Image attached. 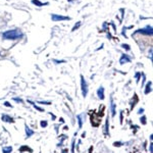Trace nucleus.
I'll return each mask as SVG.
<instances>
[{"label":"nucleus","mask_w":153,"mask_h":153,"mask_svg":"<svg viewBox=\"0 0 153 153\" xmlns=\"http://www.w3.org/2000/svg\"><path fill=\"white\" fill-rule=\"evenodd\" d=\"M2 37L6 40H16L23 37V32L21 30H9L2 34Z\"/></svg>","instance_id":"nucleus-1"},{"label":"nucleus","mask_w":153,"mask_h":153,"mask_svg":"<svg viewBox=\"0 0 153 153\" xmlns=\"http://www.w3.org/2000/svg\"><path fill=\"white\" fill-rule=\"evenodd\" d=\"M110 107H111V114L115 115V104H114V102H113L112 98L110 99Z\"/></svg>","instance_id":"nucleus-7"},{"label":"nucleus","mask_w":153,"mask_h":153,"mask_svg":"<svg viewBox=\"0 0 153 153\" xmlns=\"http://www.w3.org/2000/svg\"><path fill=\"white\" fill-rule=\"evenodd\" d=\"M80 26H81V23H80V22H79V23L76 24V26H75V27H74V28H73V31H76V30L78 29V28H79V27H80Z\"/></svg>","instance_id":"nucleus-14"},{"label":"nucleus","mask_w":153,"mask_h":153,"mask_svg":"<svg viewBox=\"0 0 153 153\" xmlns=\"http://www.w3.org/2000/svg\"><path fill=\"white\" fill-rule=\"evenodd\" d=\"M130 61H131V58L128 55H126V54H124V55H123L122 57H120V65L128 63V62H130Z\"/></svg>","instance_id":"nucleus-5"},{"label":"nucleus","mask_w":153,"mask_h":153,"mask_svg":"<svg viewBox=\"0 0 153 153\" xmlns=\"http://www.w3.org/2000/svg\"><path fill=\"white\" fill-rule=\"evenodd\" d=\"M41 126H42V127H46V126H47V123H46V122H42Z\"/></svg>","instance_id":"nucleus-15"},{"label":"nucleus","mask_w":153,"mask_h":153,"mask_svg":"<svg viewBox=\"0 0 153 153\" xmlns=\"http://www.w3.org/2000/svg\"><path fill=\"white\" fill-rule=\"evenodd\" d=\"M81 85H82V93H83V96L86 97L88 93V86H87V83H86L85 79H84L83 76H81Z\"/></svg>","instance_id":"nucleus-2"},{"label":"nucleus","mask_w":153,"mask_h":153,"mask_svg":"<svg viewBox=\"0 0 153 153\" xmlns=\"http://www.w3.org/2000/svg\"><path fill=\"white\" fill-rule=\"evenodd\" d=\"M53 22H57V21H65V19H70V18L68 16H58V14H52L51 16Z\"/></svg>","instance_id":"nucleus-3"},{"label":"nucleus","mask_w":153,"mask_h":153,"mask_svg":"<svg viewBox=\"0 0 153 153\" xmlns=\"http://www.w3.org/2000/svg\"><path fill=\"white\" fill-rule=\"evenodd\" d=\"M78 120H79V128H82V123H83V120H82V115H78Z\"/></svg>","instance_id":"nucleus-12"},{"label":"nucleus","mask_w":153,"mask_h":153,"mask_svg":"<svg viewBox=\"0 0 153 153\" xmlns=\"http://www.w3.org/2000/svg\"><path fill=\"white\" fill-rule=\"evenodd\" d=\"M97 95H98V97H99L101 100L104 99V88L100 87L99 89H98V90H97Z\"/></svg>","instance_id":"nucleus-6"},{"label":"nucleus","mask_w":153,"mask_h":153,"mask_svg":"<svg viewBox=\"0 0 153 153\" xmlns=\"http://www.w3.org/2000/svg\"><path fill=\"white\" fill-rule=\"evenodd\" d=\"M150 87H151V82H149V83L147 84V87H146L147 89L145 90V94H148V93H149L150 91H151V89H150Z\"/></svg>","instance_id":"nucleus-10"},{"label":"nucleus","mask_w":153,"mask_h":153,"mask_svg":"<svg viewBox=\"0 0 153 153\" xmlns=\"http://www.w3.org/2000/svg\"><path fill=\"white\" fill-rule=\"evenodd\" d=\"M2 151H3V153H10L12 151V148L11 147H3Z\"/></svg>","instance_id":"nucleus-9"},{"label":"nucleus","mask_w":153,"mask_h":153,"mask_svg":"<svg viewBox=\"0 0 153 153\" xmlns=\"http://www.w3.org/2000/svg\"><path fill=\"white\" fill-rule=\"evenodd\" d=\"M2 120H5V122H12V118L7 117V115H3V117H2Z\"/></svg>","instance_id":"nucleus-11"},{"label":"nucleus","mask_w":153,"mask_h":153,"mask_svg":"<svg viewBox=\"0 0 153 153\" xmlns=\"http://www.w3.org/2000/svg\"><path fill=\"white\" fill-rule=\"evenodd\" d=\"M150 153H152V144H150Z\"/></svg>","instance_id":"nucleus-16"},{"label":"nucleus","mask_w":153,"mask_h":153,"mask_svg":"<svg viewBox=\"0 0 153 153\" xmlns=\"http://www.w3.org/2000/svg\"><path fill=\"white\" fill-rule=\"evenodd\" d=\"M33 2L34 4H36V5H38V6H43L44 5V3H41L40 1H38V0H33Z\"/></svg>","instance_id":"nucleus-13"},{"label":"nucleus","mask_w":153,"mask_h":153,"mask_svg":"<svg viewBox=\"0 0 153 153\" xmlns=\"http://www.w3.org/2000/svg\"><path fill=\"white\" fill-rule=\"evenodd\" d=\"M138 33H143L146 35H152V28L151 27H146L145 29H140L138 30Z\"/></svg>","instance_id":"nucleus-4"},{"label":"nucleus","mask_w":153,"mask_h":153,"mask_svg":"<svg viewBox=\"0 0 153 153\" xmlns=\"http://www.w3.org/2000/svg\"><path fill=\"white\" fill-rule=\"evenodd\" d=\"M26 133H27V137H31L34 134V132L32 130H30L29 127H26Z\"/></svg>","instance_id":"nucleus-8"},{"label":"nucleus","mask_w":153,"mask_h":153,"mask_svg":"<svg viewBox=\"0 0 153 153\" xmlns=\"http://www.w3.org/2000/svg\"><path fill=\"white\" fill-rule=\"evenodd\" d=\"M5 105H6V106H10V104H9L8 102H5Z\"/></svg>","instance_id":"nucleus-17"}]
</instances>
